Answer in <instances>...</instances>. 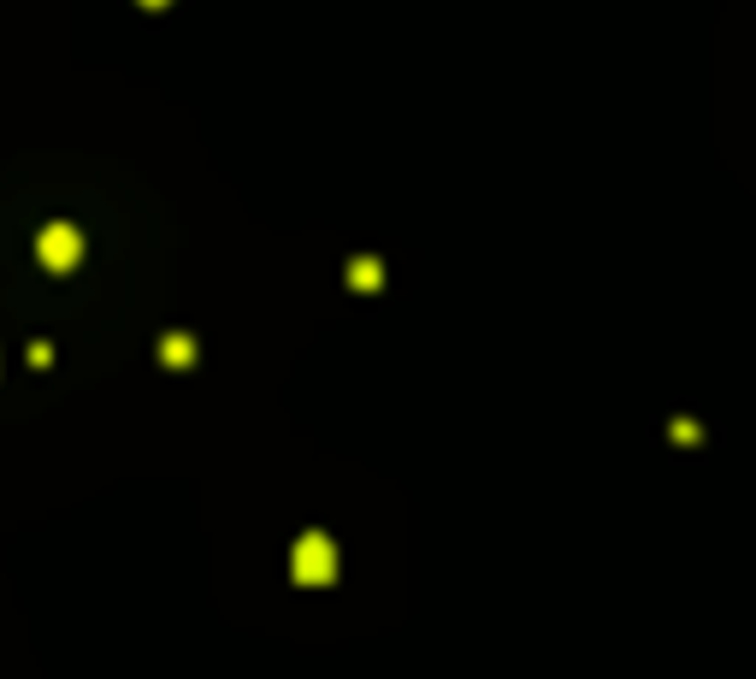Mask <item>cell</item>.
Returning a JSON list of instances; mask_svg holds the SVG:
<instances>
[{"label": "cell", "instance_id": "3957f363", "mask_svg": "<svg viewBox=\"0 0 756 679\" xmlns=\"http://www.w3.org/2000/svg\"><path fill=\"white\" fill-rule=\"evenodd\" d=\"M160 360H166V367H189V360H196V343L189 337H160Z\"/></svg>", "mask_w": 756, "mask_h": 679}, {"label": "cell", "instance_id": "277c9868", "mask_svg": "<svg viewBox=\"0 0 756 679\" xmlns=\"http://www.w3.org/2000/svg\"><path fill=\"white\" fill-rule=\"evenodd\" d=\"M349 284H355V290H373V284H385V266H378V260H355V266H349Z\"/></svg>", "mask_w": 756, "mask_h": 679}, {"label": "cell", "instance_id": "5b68a950", "mask_svg": "<svg viewBox=\"0 0 756 679\" xmlns=\"http://www.w3.org/2000/svg\"><path fill=\"white\" fill-rule=\"evenodd\" d=\"M149 7H160V0H149Z\"/></svg>", "mask_w": 756, "mask_h": 679}, {"label": "cell", "instance_id": "6da1fadb", "mask_svg": "<svg viewBox=\"0 0 756 679\" xmlns=\"http://www.w3.org/2000/svg\"><path fill=\"white\" fill-rule=\"evenodd\" d=\"M290 573H296V585H331L338 580V544L326 532H302L296 556H290Z\"/></svg>", "mask_w": 756, "mask_h": 679}, {"label": "cell", "instance_id": "7a4b0ae2", "mask_svg": "<svg viewBox=\"0 0 756 679\" xmlns=\"http://www.w3.org/2000/svg\"><path fill=\"white\" fill-rule=\"evenodd\" d=\"M36 254H42V266H54V272H71L83 260V237H78V225H48L42 230V242H36Z\"/></svg>", "mask_w": 756, "mask_h": 679}]
</instances>
